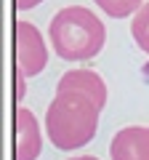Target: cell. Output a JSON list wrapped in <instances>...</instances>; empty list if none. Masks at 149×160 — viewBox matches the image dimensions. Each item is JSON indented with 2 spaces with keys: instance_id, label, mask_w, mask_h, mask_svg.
<instances>
[{
  "instance_id": "6da1fadb",
  "label": "cell",
  "mask_w": 149,
  "mask_h": 160,
  "mask_svg": "<svg viewBox=\"0 0 149 160\" xmlns=\"http://www.w3.org/2000/svg\"><path fill=\"white\" fill-rule=\"evenodd\" d=\"M101 107L80 91H61L46 109V133L56 149H80L96 136Z\"/></svg>"
},
{
  "instance_id": "7a4b0ae2",
  "label": "cell",
  "mask_w": 149,
  "mask_h": 160,
  "mask_svg": "<svg viewBox=\"0 0 149 160\" xmlns=\"http://www.w3.org/2000/svg\"><path fill=\"white\" fill-rule=\"evenodd\" d=\"M48 40L64 62H88L104 48V22L85 6H67L51 19Z\"/></svg>"
},
{
  "instance_id": "3957f363",
  "label": "cell",
  "mask_w": 149,
  "mask_h": 160,
  "mask_svg": "<svg viewBox=\"0 0 149 160\" xmlns=\"http://www.w3.org/2000/svg\"><path fill=\"white\" fill-rule=\"evenodd\" d=\"M16 64L27 78L43 72L48 64V46L43 40L40 29L32 22H16Z\"/></svg>"
},
{
  "instance_id": "277c9868",
  "label": "cell",
  "mask_w": 149,
  "mask_h": 160,
  "mask_svg": "<svg viewBox=\"0 0 149 160\" xmlns=\"http://www.w3.org/2000/svg\"><path fill=\"white\" fill-rule=\"evenodd\" d=\"M112 160H149V128L128 126L120 128L109 144Z\"/></svg>"
},
{
  "instance_id": "5b68a950",
  "label": "cell",
  "mask_w": 149,
  "mask_h": 160,
  "mask_svg": "<svg viewBox=\"0 0 149 160\" xmlns=\"http://www.w3.org/2000/svg\"><path fill=\"white\" fill-rule=\"evenodd\" d=\"M61 91H80L85 96H91L99 107L107 104V86L99 72L93 69H69V72L61 75V80L56 83V93Z\"/></svg>"
},
{
  "instance_id": "8992f818",
  "label": "cell",
  "mask_w": 149,
  "mask_h": 160,
  "mask_svg": "<svg viewBox=\"0 0 149 160\" xmlns=\"http://www.w3.org/2000/svg\"><path fill=\"white\" fill-rule=\"evenodd\" d=\"M40 126L32 109H16V160H37L40 155Z\"/></svg>"
},
{
  "instance_id": "52a82bcc",
  "label": "cell",
  "mask_w": 149,
  "mask_h": 160,
  "mask_svg": "<svg viewBox=\"0 0 149 160\" xmlns=\"http://www.w3.org/2000/svg\"><path fill=\"white\" fill-rule=\"evenodd\" d=\"M131 35H133V43H136L144 53H149V0L133 13Z\"/></svg>"
},
{
  "instance_id": "ba28073f",
  "label": "cell",
  "mask_w": 149,
  "mask_h": 160,
  "mask_svg": "<svg viewBox=\"0 0 149 160\" xmlns=\"http://www.w3.org/2000/svg\"><path fill=\"white\" fill-rule=\"evenodd\" d=\"M93 3H96L107 16H112V19H125V16H133V13H136L147 0H93Z\"/></svg>"
},
{
  "instance_id": "9c48e42d",
  "label": "cell",
  "mask_w": 149,
  "mask_h": 160,
  "mask_svg": "<svg viewBox=\"0 0 149 160\" xmlns=\"http://www.w3.org/2000/svg\"><path fill=\"white\" fill-rule=\"evenodd\" d=\"M43 0H16V8L19 11H29V8H35V6H40Z\"/></svg>"
},
{
  "instance_id": "30bf717a",
  "label": "cell",
  "mask_w": 149,
  "mask_h": 160,
  "mask_svg": "<svg viewBox=\"0 0 149 160\" xmlns=\"http://www.w3.org/2000/svg\"><path fill=\"white\" fill-rule=\"evenodd\" d=\"M24 78H27V75H24L22 69H16V96L19 99L24 96Z\"/></svg>"
},
{
  "instance_id": "8fae6325",
  "label": "cell",
  "mask_w": 149,
  "mask_h": 160,
  "mask_svg": "<svg viewBox=\"0 0 149 160\" xmlns=\"http://www.w3.org/2000/svg\"><path fill=\"white\" fill-rule=\"evenodd\" d=\"M69 160H99V158H91V155H80V158H69Z\"/></svg>"
}]
</instances>
